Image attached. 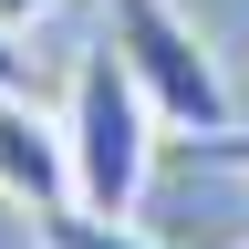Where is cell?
Wrapping results in <instances>:
<instances>
[{
    "mask_svg": "<svg viewBox=\"0 0 249 249\" xmlns=\"http://www.w3.org/2000/svg\"><path fill=\"white\" fill-rule=\"evenodd\" d=\"M104 42L114 62L145 83V104L166 135H208V124H229V73H218L208 31L177 11V0H104Z\"/></svg>",
    "mask_w": 249,
    "mask_h": 249,
    "instance_id": "obj_2",
    "label": "cell"
},
{
    "mask_svg": "<svg viewBox=\"0 0 249 249\" xmlns=\"http://www.w3.org/2000/svg\"><path fill=\"white\" fill-rule=\"evenodd\" d=\"M177 156H187V166H239V177H249V135H239V124H208V135H177Z\"/></svg>",
    "mask_w": 249,
    "mask_h": 249,
    "instance_id": "obj_5",
    "label": "cell"
},
{
    "mask_svg": "<svg viewBox=\"0 0 249 249\" xmlns=\"http://www.w3.org/2000/svg\"><path fill=\"white\" fill-rule=\"evenodd\" d=\"M0 93H31V52H21V21H0Z\"/></svg>",
    "mask_w": 249,
    "mask_h": 249,
    "instance_id": "obj_6",
    "label": "cell"
},
{
    "mask_svg": "<svg viewBox=\"0 0 249 249\" xmlns=\"http://www.w3.org/2000/svg\"><path fill=\"white\" fill-rule=\"evenodd\" d=\"M31 249H166V239H145L135 218H93L73 197V208H42V218H31Z\"/></svg>",
    "mask_w": 249,
    "mask_h": 249,
    "instance_id": "obj_4",
    "label": "cell"
},
{
    "mask_svg": "<svg viewBox=\"0 0 249 249\" xmlns=\"http://www.w3.org/2000/svg\"><path fill=\"white\" fill-rule=\"evenodd\" d=\"M156 104L145 83L114 62V42H93L73 62V93H62V145H73V197L93 218H135L145 197V166H156Z\"/></svg>",
    "mask_w": 249,
    "mask_h": 249,
    "instance_id": "obj_1",
    "label": "cell"
},
{
    "mask_svg": "<svg viewBox=\"0 0 249 249\" xmlns=\"http://www.w3.org/2000/svg\"><path fill=\"white\" fill-rule=\"evenodd\" d=\"M42 11H62V0H0V21H21V31L42 21Z\"/></svg>",
    "mask_w": 249,
    "mask_h": 249,
    "instance_id": "obj_7",
    "label": "cell"
},
{
    "mask_svg": "<svg viewBox=\"0 0 249 249\" xmlns=\"http://www.w3.org/2000/svg\"><path fill=\"white\" fill-rule=\"evenodd\" d=\"M0 197L11 208H73V145H62V114H42L31 93H0Z\"/></svg>",
    "mask_w": 249,
    "mask_h": 249,
    "instance_id": "obj_3",
    "label": "cell"
}]
</instances>
